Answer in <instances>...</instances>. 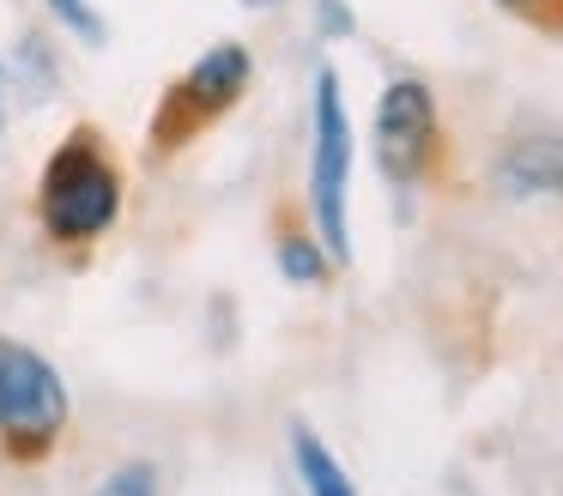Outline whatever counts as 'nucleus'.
Masks as SVG:
<instances>
[{
	"label": "nucleus",
	"mask_w": 563,
	"mask_h": 496,
	"mask_svg": "<svg viewBox=\"0 0 563 496\" xmlns=\"http://www.w3.org/2000/svg\"><path fill=\"white\" fill-rule=\"evenodd\" d=\"M115 206H122V188H115V169L98 145L74 140L49 157V169H43V224L62 242H86L98 230H110Z\"/></svg>",
	"instance_id": "obj_1"
},
{
	"label": "nucleus",
	"mask_w": 563,
	"mask_h": 496,
	"mask_svg": "<svg viewBox=\"0 0 563 496\" xmlns=\"http://www.w3.org/2000/svg\"><path fill=\"white\" fill-rule=\"evenodd\" d=\"M345 188H352V128H345L340 79L316 73V157H309V206H316V230L328 242L333 261H352V236H345Z\"/></svg>",
	"instance_id": "obj_2"
},
{
	"label": "nucleus",
	"mask_w": 563,
	"mask_h": 496,
	"mask_svg": "<svg viewBox=\"0 0 563 496\" xmlns=\"http://www.w3.org/2000/svg\"><path fill=\"white\" fill-rule=\"evenodd\" d=\"M67 423V387L49 370V357L0 339V430L19 442H49Z\"/></svg>",
	"instance_id": "obj_3"
},
{
	"label": "nucleus",
	"mask_w": 563,
	"mask_h": 496,
	"mask_svg": "<svg viewBox=\"0 0 563 496\" xmlns=\"http://www.w3.org/2000/svg\"><path fill=\"white\" fill-rule=\"evenodd\" d=\"M437 152V103L418 79H394L376 103V164L388 181H418Z\"/></svg>",
	"instance_id": "obj_4"
},
{
	"label": "nucleus",
	"mask_w": 563,
	"mask_h": 496,
	"mask_svg": "<svg viewBox=\"0 0 563 496\" xmlns=\"http://www.w3.org/2000/svg\"><path fill=\"white\" fill-rule=\"evenodd\" d=\"M497 188L515 200H539V194H563V133H527L503 152Z\"/></svg>",
	"instance_id": "obj_5"
},
{
	"label": "nucleus",
	"mask_w": 563,
	"mask_h": 496,
	"mask_svg": "<svg viewBox=\"0 0 563 496\" xmlns=\"http://www.w3.org/2000/svg\"><path fill=\"white\" fill-rule=\"evenodd\" d=\"M243 79H249V48L243 43H219L195 60V73L183 79V103H188V121L200 115H219L224 103L243 97Z\"/></svg>",
	"instance_id": "obj_6"
},
{
	"label": "nucleus",
	"mask_w": 563,
	"mask_h": 496,
	"mask_svg": "<svg viewBox=\"0 0 563 496\" xmlns=\"http://www.w3.org/2000/svg\"><path fill=\"white\" fill-rule=\"evenodd\" d=\"M291 454H297V478L309 484V496H352V478H345L340 460L321 448L316 430H291Z\"/></svg>",
	"instance_id": "obj_7"
},
{
	"label": "nucleus",
	"mask_w": 563,
	"mask_h": 496,
	"mask_svg": "<svg viewBox=\"0 0 563 496\" xmlns=\"http://www.w3.org/2000/svg\"><path fill=\"white\" fill-rule=\"evenodd\" d=\"M279 266H285V278H297V285H321V278H328V254H321L309 236H285L279 242Z\"/></svg>",
	"instance_id": "obj_8"
},
{
	"label": "nucleus",
	"mask_w": 563,
	"mask_h": 496,
	"mask_svg": "<svg viewBox=\"0 0 563 496\" xmlns=\"http://www.w3.org/2000/svg\"><path fill=\"white\" fill-rule=\"evenodd\" d=\"M91 496H158V466H152V460H128V466H115Z\"/></svg>",
	"instance_id": "obj_9"
},
{
	"label": "nucleus",
	"mask_w": 563,
	"mask_h": 496,
	"mask_svg": "<svg viewBox=\"0 0 563 496\" xmlns=\"http://www.w3.org/2000/svg\"><path fill=\"white\" fill-rule=\"evenodd\" d=\"M49 7H55V12H62V19H67V24H74V31H79V36H91V43H98V36H103V19H98V12H91V7H86V0H49Z\"/></svg>",
	"instance_id": "obj_10"
},
{
	"label": "nucleus",
	"mask_w": 563,
	"mask_h": 496,
	"mask_svg": "<svg viewBox=\"0 0 563 496\" xmlns=\"http://www.w3.org/2000/svg\"><path fill=\"white\" fill-rule=\"evenodd\" d=\"M316 19H321V31H328V36H352V12H345L340 0H321Z\"/></svg>",
	"instance_id": "obj_11"
},
{
	"label": "nucleus",
	"mask_w": 563,
	"mask_h": 496,
	"mask_svg": "<svg viewBox=\"0 0 563 496\" xmlns=\"http://www.w3.org/2000/svg\"><path fill=\"white\" fill-rule=\"evenodd\" d=\"M503 7H515V12H539L545 0H503Z\"/></svg>",
	"instance_id": "obj_12"
},
{
	"label": "nucleus",
	"mask_w": 563,
	"mask_h": 496,
	"mask_svg": "<svg viewBox=\"0 0 563 496\" xmlns=\"http://www.w3.org/2000/svg\"><path fill=\"white\" fill-rule=\"evenodd\" d=\"M249 7H267V0H249Z\"/></svg>",
	"instance_id": "obj_13"
}]
</instances>
